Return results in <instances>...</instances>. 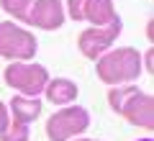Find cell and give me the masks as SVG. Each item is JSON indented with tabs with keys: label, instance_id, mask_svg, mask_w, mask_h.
I'll list each match as a JSON object with an SVG mask.
<instances>
[{
	"label": "cell",
	"instance_id": "3957f363",
	"mask_svg": "<svg viewBox=\"0 0 154 141\" xmlns=\"http://www.w3.org/2000/svg\"><path fill=\"white\" fill-rule=\"evenodd\" d=\"M36 54V36L26 28L16 26L13 21L0 23V57L16 62H26Z\"/></svg>",
	"mask_w": 154,
	"mask_h": 141
},
{
	"label": "cell",
	"instance_id": "5b68a950",
	"mask_svg": "<svg viewBox=\"0 0 154 141\" xmlns=\"http://www.w3.org/2000/svg\"><path fill=\"white\" fill-rule=\"evenodd\" d=\"M88 123L90 118L85 108H64L46 121V133H49V141H67L72 136L82 133Z\"/></svg>",
	"mask_w": 154,
	"mask_h": 141
},
{
	"label": "cell",
	"instance_id": "9c48e42d",
	"mask_svg": "<svg viewBox=\"0 0 154 141\" xmlns=\"http://www.w3.org/2000/svg\"><path fill=\"white\" fill-rule=\"evenodd\" d=\"M11 108H13V121L26 123V126L31 123V121H36L38 113H41V103H38V98H26V95L13 98Z\"/></svg>",
	"mask_w": 154,
	"mask_h": 141
},
{
	"label": "cell",
	"instance_id": "6da1fadb",
	"mask_svg": "<svg viewBox=\"0 0 154 141\" xmlns=\"http://www.w3.org/2000/svg\"><path fill=\"white\" fill-rule=\"evenodd\" d=\"M108 103L116 113H121L131 126H139L144 131L154 128V100L149 92H141L139 87H121L108 92Z\"/></svg>",
	"mask_w": 154,
	"mask_h": 141
},
{
	"label": "cell",
	"instance_id": "7c38bea8",
	"mask_svg": "<svg viewBox=\"0 0 154 141\" xmlns=\"http://www.w3.org/2000/svg\"><path fill=\"white\" fill-rule=\"evenodd\" d=\"M0 139L3 141H28V126L13 121V123H8V128L0 133Z\"/></svg>",
	"mask_w": 154,
	"mask_h": 141
},
{
	"label": "cell",
	"instance_id": "ba28073f",
	"mask_svg": "<svg viewBox=\"0 0 154 141\" xmlns=\"http://www.w3.org/2000/svg\"><path fill=\"white\" fill-rule=\"evenodd\" d=\"M26 23H28V26H36V28H44V31H54V28H59L62 23H64L62 3H59V0H33Z\"/></svg>",
	"mask_w": 154,
	"mask_h": 141
},
{
	"label": "cell",
	"instance_id": "4fadbf2b",
	"mask_svg": "<svg viewBox=\"0 0 154 141\" xmlns=\"http://www.w3.org/2000/svg\"><path fill=\"white\" fill-rule=\"evenodd\" d=\"M8 128V113H5V105L0 103V133Z\"/></svg>",
	"mask_w": 154,
	"mask_h": 141
},
{
	"label": "cell",
	"instance_id": "9a60e30c",
	"mask_svg": "<svg viewBox=\"0 0 154 141\" xmlns=\"http://www.w3.org/2000/svg\"><path fill=\"white\" fill-rule=\"evenodd\" d=\"M139 141H152V136H144V139H139Z\"/></svg>",
	"mask_w": 154,
	"mask_h": 141
},
{
	"label": "cell",
	"instance_id": "277c9868",
	"mask_svg": "<svg viewBox=\"0 0 154 141\" xmlns=\"http://www.w3.org/2000/svg\"><path fill=\"white\" fill-rule=\"evenodd\" d=\"M5 82L13 90L23 92L26 98H36L38 92H44L49 75L41 64H26V62H13L5 67Z\"/></svg>",
	"mask_w": 154,
	"mask_h": 141
},
{
	"label": "cell",
	"instance_id": "5bb4252c",
	"mask_svg": "<svg viewBox=\"0 0 154 141\" xmlns=\"http://www.w3.org/2000/svg\"><path fill=\"white\" fill-rule=\"evenodd\" d=\"M146 69H149V72H152V49H149V51H146Z\"/></svg>",
	"mask_w": 154,
	"mask_h": 141
},
{
	"label": "cell",
	"instance_id": "52a82bcc",
	"mask_svg": "<svg viewBox=\"0 0 154 141\" xmlns=\"http://www.w3.org/2000/svg\"><path fill=\"white\" fill-rule=\"evenodd\" d=\"M72 21H90L93 26H108L118 21L110 0H67Z\"/></svg>",
	"mask_w": 154,
	"mask_h": 141
},
{
	"label": "cell",
	"instance_id": "8992f818",
	"mask_svg": "<svg viewBox=\"0 0 154 141\" xmlns=\"http://www.w3.org/2000/svg\"><path fill=\"white\" fill-rule=\"evenodd\" d=\"M118 33H121V18L113 21V23H108V26H93V28H88V31H82L80 38H77L80 51H82L88 59H98L100 54H105V51L110 49V44L118 38Z\"/></svg>",
	"mask_w": 154,
	"mask_h": 141
},
{
	"label": "cell",
	"instance_id": "2e32d148",
	"mask_svg": "<svg viewBox=\"0 0 154 141\" xmlns=\"http://www.w3.org/2000/svg\"><path fill=\"white\" fill-rule=\"evenodd\" d=\"M77 141H93V139H77Z\"/></svg>",
	"mask_w": 154,
	"mask_h": 141
},
{
	"label": "cell",
	"instance_id": "8fae6325",
	"mask_svg": "<svg viewBox=\"0 0 154 141\" xmlns=\"http://www.w3.org/2000/svg\"><path fill=\"white\" fill-rule=\"evenodd\" d=\"M31 3H33V0H0L3 11H5V13H11V16H16L18 21H23V23H26V18H28Z\"/></svg>",
	"mask_w": 154,
	"mask_h": 141
},
{
	"label": "cell",
	"instance_id": "7a4b0ae2",
	"mask_svg": "<svg viewBox=\"0 0 154 141\" xmlns=\"http://www.w3.org/2000/svg\"><path fill=\"white\" fill-rule=\"evenodd\" d=\"M141 72V54L131 46L123 49H110L100 54L98 59V80L105 85H121V82H131Z\"/></svg>",
	"mask_w": 154,
	"mask_h": 141
},
{
	"label": "cell",
	"instance_id": "30bf717a",
	"mask_svg": "<svg viewBox=\"0 0 154 141\" xmlns=\"http://www.w3.org/2000/svg\"><path fill=\"white\" fill-rule=\"evenodd\" d=\"M46 100L54 105H64V103H72L77 98V85L69 80H51L46 82Z\"/></svg>",
	"mask_w": 154,
	"mask_h": 141
}]
</instances>
